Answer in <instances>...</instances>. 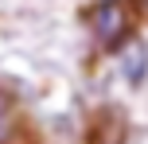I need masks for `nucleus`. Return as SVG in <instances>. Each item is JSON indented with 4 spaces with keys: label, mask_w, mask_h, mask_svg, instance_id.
<instances>
[{
    "label": "nucleus",
    "mask_w": 148,
    "mask_h": 144,
    "mask_svg": "<svg viewBox=\"0 0 148 144\" xmlns=\"http://www.w3.org/2000/svg\"><path fill=\"white\" fill-rule=\"evenodd\" d=\"M129 140V117L121 105H101L86 121V144H125Z\"/></svg>",
    "instance_id": "obj_2"
},
{
    "label": "nucleus",
    "mask_w": 148,
    "mask_h": 144,
    "mask_svg": "<svg viewBox=\"0 0 148 144\" xmlns=\"http://www.w3.org/2000/svg\"><path fill=\"white\" fill-rule=\"evenodd\" d=\"M133 4H136V12H140V20H144L148 16V0H133Z\"/></svg>",
    "instance_id": "obj_5"
},
{
    "label": "nucleus",
    "mask_w": 148,
    "mask_h": 144,
    "mask_svg": "<svg viewBox=\"0 0 148 144\" xmlns=\"http://www.w3.org/2000/svg\"><path fill=\"white\" fill-rule=\"evenodd\" d=\"M117 66H121V78H125L133 90H136V86H144V82H148V43L133 39V43L117 55Z\"/></svg>",
    "instance_id": "obj_3"
},
{
    "label": "nucleus",
    "mask_w": 148,
    "mask_h": 144,
    "mask_svg": "<svg viewBox=\"0 0 148 144\" xmlns=\"http://www.w3.org/2000/svg\"><path fill=\"white\" fill-rule=\"evenodd\" d=\"M12 132H16V105H12V98L0 90V144L12 140Z\"/></svg>",
    "instance_id": "obj_4"
},
{
    "label": "nucleus",
    "mask_w": 148,
    "mask_h": 144,
    "mask_svg": "<svg viewBox=\"0 0 148 144\" xmlns=\"http://www.w3.org/2000/svg\"><path fill=\"white\" fill-rule=\"evenodd\" d=\"M136 23H140V12L133 0H90L86 8V27L94 43L113 59L136 39Z\"/></svg>",
    "instance_id": "obj_1"
}]
</instances>
